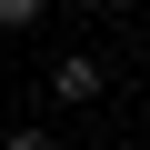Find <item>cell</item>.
Listing matches in <instances>:
<instances>
[{
  "label": "cell",
  "instance_id": "1",
  "mask_svg": "<svg viewBox=\"0 0 150 150\" xmlns=\"http://www.w3.org/2000/svg\"><path fill=\"white\" fill-rule=\"evenodd\" d=\"M100 90H110V70H100L90 50H60V60H50V100H60V110H90Z\"/></svg>",
  "mask_w": 150,
  "mask_h": 150
},
{
  "label": "cell",
  "instance_id": "2",
  "mask_svg": "<svg viewBox=\"0 0 150 150\" xmlns=\"http://www.w3.org/2000/svg\"><path fill=\"white\" fill-rule=\"evenodd\" d=\"M40 10H50V0H0V30H30Z\"/></svg>",
  "mask_w": 150,
  "mask_h": 150
},
{
  "label": "cell",
  "instance_id": "4",
  "mask_svg": "<svg viewBox=\"0 0 150 150\" xmlns=\"http://www.w3.org/2000/svg\"><path fill=\"white\" fill-rule=\"evenodd\" d=\"M100 10H130V0H100Z\"/></svg>",
  "mask_w": 150,
  "mask_h": 150
},
{
  "label": "cell",
  "instance_id": "3",
  "mask_svg": "<svg viewBox=\"0 0 150 150\" xmlns=\"http://www.w3.org/2000/svg\"><path fill=\"white\" fill-rule=\"evenodd\" d=\"M0 150H60V140H50L40 120H20V130H10V140H0Z\"/></svg>",
  "mask_w": 150,
  "mask_h": 150
}]
</instances>
